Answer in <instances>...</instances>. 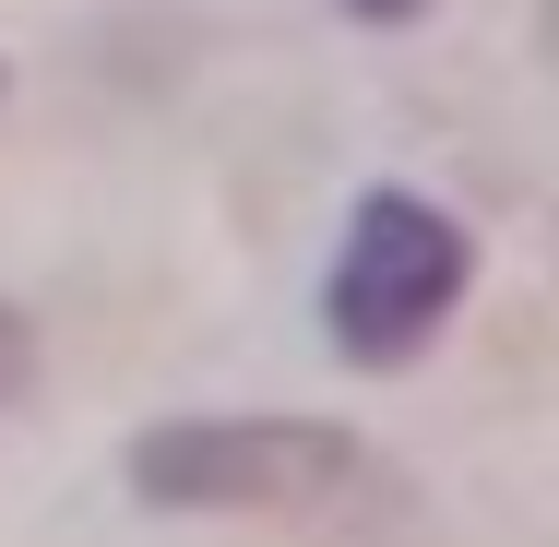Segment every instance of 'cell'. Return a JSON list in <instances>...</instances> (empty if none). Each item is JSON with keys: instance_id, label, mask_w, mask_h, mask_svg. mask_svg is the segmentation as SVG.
Listing matches in <instances>:
<instances>
[{"instance_id": "obj_3", "label": "cell", "mask_w": 559, "mask_h": 547, "mask_svg": "<svg viewBox=\"0 0 559 547\" xmlns=\"http://www.w3.org/2000/svg\"><path fill=\"white\" fill-rule=\"evenodd\" d=\"M24 393H36V333H24L12 310H0V417H12Z\"/></svg>"}, {"instance_id": "obj_2", "label": "cell", "mask_w": 559, "mask_h": 547, "mask_svg": "<svg viewBox=\"0 0 559 547\" xmlns=\"http://www.w3.org/2000/svg\"><path fill=\"white\" fill-rule=\"evenodd\" d=\"M464 274H476V250H464V226H452L429 191H369L357 226H345V250H334V286H322L334 345L357 369H405V357L452 322Z\"/></svg>"}, {"instance_id": "obj_1", "label": "cell", "mask_w": 559, "mask_h": 547, "mask_svg": "<svg viewBox=\"0 0 559 547\" xmlns=\"http://www.w3.org/2000/svg\"><path fill=\"white\" fill-rule=\"evenodd\" d=\"M369 476V452L322 417H191L131 440V488L155 512H310Z\"/></svg>"}, {"instance_id": "obj_4", "label": "cell", "mask_w": 559, "mask_h": 547, "mask_svg": "<svg viewBox=\"0 0 559 547\" xmlns=\"http://www.w3.org/2000/svg\"><path fill=\"white\" fill-rule=\"evenodd\" d=\"M357 24H405V12H429V0H345Z\"/></svg>"}]
</instances>
